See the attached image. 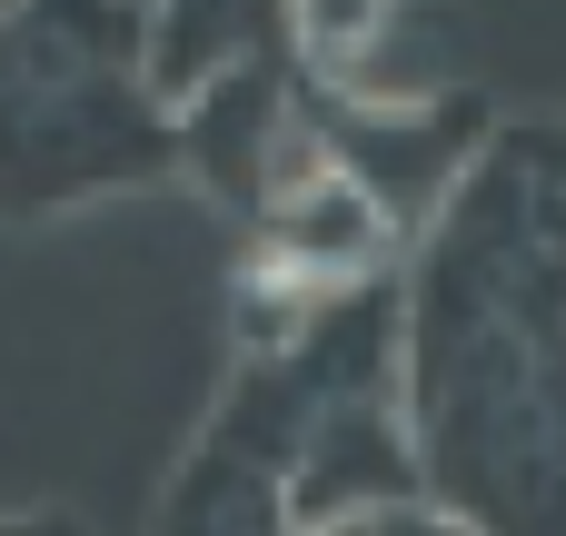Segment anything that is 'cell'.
<instances>
[{"instance_id":"cell-5","label":"cell","mask_w":566,"mask_h":536,"mask_svg":"<svg viewBox=\"0 0 566 536\" xmlns=\"http://www.w3.org/2000/svg\"><path fill=\"white\" fill-rule=\"evenodd\" d=\"M428 507V458L408 428V398H338L289 458V527L298 536H348L368 517Z\"/></svg>"},{"instance_id":"cell-12","label":"cell","mask_w":566,"mask_h":536,"mask_svg":"<svg viewBox=\"0 0 566 536\" xmlns=\"http://www.w3.org/2000/svg\"><path fill=\"white\" fill-rule=\"evenodd\" d=\"M0 10H20V0H0Z\"/></svg>"},{"instance_id":"cell-2","label":"cell","mask_w":566,"mask_h":536,"mask_svg":"<svg viewBox=\"0 0 566 536\" xmlns=\"http://www.w3.org/2000/svg\"><path fill=\"white\" fill-rule=\"evenodd\" d=\"M179 169V109L149 90V0L0 10V219H50Z\"/></svg>"},{"instance_id":"cell-9","label":"cell","mask_w":566,"mask_h":536,"mask_svg":"<svg viewBox=\"0 0 566 536\" xmlns=\"http://www.w3.org/2000/svg\"><path fill=\"white\" fill-rule=\"evenodd\" d=\"M398 30V0H289V50L318 80H358V60Z\"/></svg>"},{"instance_id":"cell-4","label":"cell","mask_w":566,"mask_h":536,"mask_svg":"<svg viewBox=\"0 0 566 536\" xmlns=\"http://www.w3.org/2000/svg\"><path fill=\"white\" fill-rule=\"evenodd\" d=\"M328 149H318V129H308V109H298V50H279V60H239V70H219V80H199L189 99H179V169L219 199V209H239V219H259L289 179H308Z\"/></svg>"},{"instance_id":"cell-1","label":"cell","mask_w":566,"mask_h":536,"mask_svg":"<svg viewBox=\"0 0 566 536\" xmlns=\"http://www.w3.org/2000/svg\"><path fill=\"white\" fill-rule=\"evenodd\" d=\"M408 428L478 536H566V119H507L408 269Z\"/></svg>"},{"instance_id":"cell-8","label":"cell","mask_w":566,"mask_h":536,"mask_svg":"<svg viewBox=\"0 0 566 536\" xmlns=\"http://www.w3.org/2000/svg\"><path fill=\"white\" fill-rule=\"evenodd\" d=\"M159 536H289V477L199 438L159 497Z\"/></svg>"},{"instance_id":"cell-14","label":"cell","mask_w":566,"mask_h":536,"mask_svg":"<svg viewBox=\"0 0 566 536\" xmlns=\"http://www.w3.org/2000/svg\"><path fill=\"white\" fill-rule=\"evenodd\" d=\"M348 536H358V527H348Z\"/></svg>"},{"instance_id":"cell-11","label":"cell","mask_w":566,"mask_h":536,"mask_svg":"<svg viewBox=\"0 0 566 536\" xmlns=\"http://www.w3.org/2000/svg\"><path fill=\"white\" fill-rule=\"evenodd\" d=\"M0 536H90L70 507H30V517H0Z\"/></svg>"},{"instance_id":"cell-3","label":"cell","mask_w":566,"mask_h":536,"mask_svg":"<svg viewBox=\"0 0 566 536\" xmlns=\"http://www.w3.org/2000/svg\"><path fill=\"white\" fill-rule=\"evenodd\" d=\"M298 109L328 149L338 179L368 189V209L388 229H438V209L468 189V169L488 159L497 139V109L478 90H428V99H368L348 80H318L298 70Z\"/></svg>"},{"instance_id":"cell-7","label":"cell","mask_w":566,"mask_h":536,"mask_svg":"<svg viewBox=\"0 0 566 536\" xmlns=\"http://www.w3.org/2000/svg\"><path fill=\"white\" fill-rule=\"evenodd\" d=\"M289 50V0H149V90L179 109L199 80Z\"/></svg>"},{"instance_id":"cell-13","label":"cell","mask_w":566,"mask_h":536,"mask_svg":"<svg viewBox=\"0 0 566 536\" xmlns=\"http://www.w3.org/2000/svg\"><path fill=\"white\" fill-rule=\"evenodd\" d=\"M289 536H298V527H289Z\"/></svg>"},{"instance_id":"cell-10","label":"cell","mask_w":566,"mask_h":536,"mask_svg":"<svg viewBox=\"0 0 566 536\" xmlns=\"http://www.w3.org/2000/svg\"><path fill=\"white\" fill-rule=\"evenodd\" d=\"M358 536H478V527H468V517H448V507L428 497V507H398V517H368Z\"/></svg>"},{"instance_id":"cell-6","label":"cell","mask_w":566,"mask_h":536,"mask_svg":"<svg viewBox=\"0 0 566 536\" xmlns=\"http://www.w3.org/2000/svg\"><path fill=\"white\" fill-rule=\"evenodd\" d=\"M259 259L269 269H289V278H308V288H348V278H378L388 269V219L368 209V189L358 179H338L328 159L308 169V179H289L259 219Z\"/></svg>"}]
</instances>
